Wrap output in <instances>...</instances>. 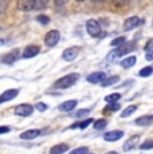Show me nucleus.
<instances>
[{
    "label": "nucleus",
    "instance_id": "obj_1",
    "mask_svg": "<svg viewBox=\"0 0 153 154\" xmlns=\"http://www.w3.org/2000/svg\"><path fill=\"white\" fill-rule=\"evenodd\" d=\"M134 48H136V44H134L133 42H126V43H123L122 46L117 47L114 51H111L110 55L108 56V59H109V60H114L116 58H120V56L126 55V54H129V52H132Z\"/></svg>",
    "mask_w": 153,
    "mask_h": 154
},
{
    "label": "nucleus",
    "instance_id": "obj_2",
    "mask_svg": "<svg viewBox=\"0 0 153 154\" xmlns=\"http://www.w3.org/2000/svg\"><path fill=\"white\" fill-rule=\"evenodd\" d=\"M78 79H79V74H76V72L67 74V75L62 76V78H59L55 82L54 87L55 88H69V87H71Z\"/></svg>",
    "mask_w": 153,
    "mask_h": 154
},
{
    "label": "nucleus",
    "instance_id": "obj_3",
    "mask_svg": "<svg viewBox=\"0 0 153 154\" xmlns=\"http://www.w3.org/2000/svg\"><path fill=\"white\" fill-rule=\"evenodd\" d=\"M59 39H61V32L58 29H51V31L47 32V35L45 38V43L48 47H52L59 42Z\"/></svg>",
    "mask_w": 153,
    "mask_h": 154
},
{
    "label": "nucleus",
    "instance_id": "obj_4",
    "mask_svg": "<svg viewBox=\"0 0 153 154\" xmlns=\"http://www.w3.org/2000/svg\"><path fill=\"white\" fill-rule=\"evenodd\" d=\"M86 29H87V32H89V35H92V36H99V34H101V26L94 19L87 20Z\"/></svg>",
    "mask_w": 153,
    "mask_h": 154
},
{
    "label": "nucleus",
    "instance_id": "obj_5",
    "mask_svg": "<svg viewBox=\"0 0 153 154\" xmlns=\"http://www.w3.org/2000/svg\"><path fill=\"white\" fill-rule=\"evenodd\" d=\"M34 112V106L31 105H19L15 107V114L19 115V117H28Z\"/></svg>",
    "mask_w": 153,
    "mask_h": 154
},
{
    "label": "nucleus",
    "instance_id": "obj_6",
    "mask_svg": "<svg viewBox=\"0 0 153 154\" xmlns=\"http://www.w3.org/2000/svg\"><path fill=\"white\" fill-rule=\"evenodd\" d=\"M122 137H123L122 130H111V131H108L104 134V140L108 142H116V141L121 140Z\"/></svg>",
    "mask_w": 153,
    "mask_h": 154
},
{
    "label": "nucleus",
    "instance_id": "obj_7",
    "mask_svg": "<svg viewBox=\"0 0 153 154\" xmlns=\"http://www.w3.org/2000/svg\"><path fill=\"white\" fill-rule=\"evenodd\" d=\"M144 20H140L137 16H132V17H128V19L125 20V23H123V29L125 31H130V29L136 28L137 26L142 24Z\"/></svg>",
    "mask_w": 153,
    "mask_h": 154
},
{
    "label": "nucleus",
    "instance_id": "obj_8",
    "mask_svg": "<svg viewBox=\"0 0 153 154\" xmlns=\"http://www.w3.org/2000/svg\"><path fill=\"white\" fill-rule=\"evenodd\" d=\"M78 52H79V48L78 47H70V48H66L62 54V58L64 59L66 62H71L78 56Z\"/></svg>",
    "mask_w": 153,
    "mask_h": 154
},
{
    "label": "nucleus",
    "instance_id": "obj_9",
    "mask_svg": "<svg viewBox=\"0 0 153 154\" xmlns=\"http://www.w3.org/2000/svg\"><path fill=\"white\" fill-rule=\"evenodd\" d=\"M17 94H19V91H17L16 88H10V90L4 91V93L0 95V105L4 103V102H8V100L15 99L17 97Z\"/></svg>",
    "mask_w": 153,
    "mask_h": 154
},
{
    "label": "nucleus",
    "instance_id": "obj_10",
    "mask_svg": "<svg viewBox=\"0 0 153 154\" xmlns=\"http://www.w3.org/2000/svg\"><path fill=\"white\" fill-rule=\"evenodd\" d=\"M17 7H19L20 11L27 12V11H31V10H34V8H36V0H20V2L17 3Z\"/></svg>",
    "mask_w": 153,
    "mask_h": 154
},
{
    "label": "nucleus",
    "instance_id": "obj_11",
    "mask_svg": "<svg viewBox=\"0 0 153 154\" xmlns=\"http://www.w3.org/2000/svg\"><path fill=\"white\" fill-rule=\"evenodd\" d=\"M105 79H106V74L102 71H97V72H93L87 76V82H90V83H102Z\"/></svg>",
    "mask_w": 153,
    "mask_h": 154
},
{
    "label": "nucleus",
    "instance_id": "obj_12",
    "mask_svg": "<svg viewBox=\"0 0 153 154\" xmlns=\"http://www.w3.org/2000/svg\"><path fill=\"white\" fill-rule=\"evenodd\" d=\"M17 58H19V51L15 50V51L10 52V54H5L2 58V62L4 64H12V63H15V62L17 60Z\"/></svg>",
    "mask_w": 153,
    "mask_h": 154
},
{
    "label": "nucleus",
    "instance_id": "obj_13",
    "mask_svg": "<svg viewBox=\"0 0 153 154\" xmlns=\"http://www.w3.org/2000/svg\"><path fill=\"white\" fill-rule=\"evenodd\" d=\"M39 54V47L38 46H27L24 48V51H23V58H34V56H36Z\"/></svg>",
    "mask_w": 153,
    "mask_h": 154
},
{
    "label": "nucleus",
    "instance_id": "obj_14",
    "mask_svg": "<svg viewBox=\"0 0 153 154\" xmlns=\"http://www.w3.org/2000/svg\"><path fill=\"white\" fill-rule=\"evenodd\" d=\"M38 135H40V130L31 129V130H27V131L22 133V134H20V140L30 141V140H34V138H36Z\"/></svg>",
    "mask_w": 153,
    "mask_h": 154
},
{
    "label": "nucleus",
    "instance_id": "obj_15",
    "mask_svg": "<svg viewBox=\"0 0 153 154\" xmlns=\"http://www.w3.org/2000/svg\"><path fill=\"white\" fill-rule=\"evenodd\" d=\"M76 107V100L75 99H71V100H66V102H63L62 105H59V110L61 111H64V112H69L71 110H74Z\"/></svg>",
    "mask_w": 153,
    "mask_h": 154
},
{
    "label": "nucleus",
    "instance_id": "obj_16",
    "mask_svg": "<svg viewBox=\"0 0 153 154\" xmlns=\"http://www.w3.org/2000/svg\"><path fill=\"white\" fill-rule=\"evenodd\" d=\"M136 125H138V126L153 125V117H152V115H144V117L137 118V119H136Z\"/></svg>",
    "mask_w": 153,
    "mask_h": 154
},
{
    "label": "nucleus",
    "instance_id": "obj_17",
    "mask_svg": "<svg viewBox=\"0 0 153 154\" xmlns=\"http://www.w3.org/2000/svg\"><path fill=\"white\" fill-rule=\"evenodd\" d=\"M69 150V145L67 143H59V145H55V146L51 147L50 150V154H63L64 152Z\"/></svg>",
    "mask_w": 153,
    "mask_h": 154
},
{
    "label": "nucleus",
    "instance_id": "obj_18",
    "mask_svg": "<svg viewBox=\"0 0 153 154\" xmlns=\"http://www.w3.org/2000/svg\"><path fill=\"white\" fill-rule=\"evenodd\" d=\"M137 142H138V135H134V137L129 138V140L126 141L125 143H123V150H125V152H129V150H133L134 147H136Z\"/></svg>",
    "mask_w": 153,
    "mask_h": 154
},
{
    "label": "nucleus",
    "instance_id": "obj_19",
    "mask_svg": "<svg viewBox=\"0 0 153 154\" xmlns=\"http://www.w3.org/2000/svg\"><path fill=\"white\" fill-rule=\"evenodd\" d=\"M136 62H137L136 56H128V58H125L121 62V66L123 67V69H129V67L134 66V64H136Z\"/></svg>",
    "mask_w": 153,
    "mask_h": 154
},
{
    "label": "nucleus",
    "instance_id": "obj_20",
    "mask_svg": "<svg viewBox=\"0 0 153 154\" xmlns=\"http://www.w3.org/2000/svg\"><path fill=\"white\" fill-rule=\"evenodd\" d=\"M120 81V76H117V75H113V76H109V78H106L104 82H102V87H109V86H113V85H116L117 82Z\"/></svg>",
    "mask_w": 153,
    "mask_h": 154
},
{
    "label": "nucleus",
    "instance_id": "obj_21",
    "mask_svg": "<svg viewBox=\"0 0 153 154\" xmlns=\"http://www.w3.org/2000/svg\"><path fill=\"white\" fill-rule=\"evenodd\" d=\"M90 123H93V119H92V118H87V119L82 121V122H78V123L71 125V126H70V129H75V127H79V129H86Z\"/></svg>",
    "mask_w": 153,
    "mask_h": 154
},
{
    "label": "nucleus",
    "instance_id": "obj_22",
    "mask_svg": "<svg viewBox=\"0 0 153 154\" xmlns=\"http://www.w3.org/2000/svg\"><path fill=\"white\" fill-rule=\"evenodd\" d=\"M137 110V106H134V105H132V106H128V107L125 109L122 112H121V118H126V117H129V115H132L134 111Z\"/></svg>",
    "mask_w": 153,
    "mask_h": 154
},
{
    "label": "nucleus",
    "instance_id": "obj_23",
    "mask_svg": "<svg viewBox=\"0 0 153 154\" xmlns=\"http://www.w3.org/2000/svg\"><path fill=\"white\" fill-rule=\"evenodd\" d=\"M153 74V67L148 66V67H144V69L140 70V72H138V75L142 76V78H146V76H151Z\"/></svg>",
    "mask_w": 153,
    "mask_h": 154
},
{
    "label": "nucleus",
    "instance_id": "obj_24",
    "mask_svg": "<svg viewBox=\"0 0 153 154\" xmlns=\"http://www.w3.org/2000/svg\"><path fill=\"white\" fill-rule=\"evenodd\" d=\"M121 98V95H120L118 93H114V94H109L108 97H105V100H106L108 103H117V100Z\"/></svg>",
    "mask_w": 153,
    "mask_h": 154
},
{
    "label": "nucleus",
    "instance_id": "obj_25",
    "mask_svg": "<svg viewBox=\"0 0 153 154\" xmlns=\"http://www.w3.org/2000/svg\"><path fill=\"white\" fill-rule=\"evenodd\" d=\"M108 126V121L106 119H98L94 122V129L95 130H102Z\"/></svg>",
    "mask_w": 153,
    "mask_h": 154
},
{
    "label": "nucleus",
    "instance_id": "obj_26",
    "mask_svg": "<svg viewBox=\"0 0 153 154\" xmlns=\"http://www.w3.org/2000/svg\"><path fill=\"white\" fill-rule=\"evenodd\" d=\"M123 43H126V38L125 36H118V38H116V39L111 40L110 44L113 47H120V46H122Z\"/></svg>",
    "mask_w": 153,
    "mask_h": 154
},
{
    "label": "nucleus",
    "instance_id": "obj_27",
    "mask_svg": "<svg viewBox=\"0 0 153 154\" xmlns=\"http://www.w3.org/2000/svg\"><path fill=\"white\" fill-rule=\"evenodd\" d=\"M120 107H121V106H120L118 103H109L106 107H105V112L106 111H117V110H120Z\"/></svg>",
    "mask_w": 153,
    "mask_h": 154
},
{
    "label": "nucleus",
    "instance_id": "obj_28",
    "mask_svg": "<svg viewBox=\"0 0 153 154\" xmlns=\"http://www.w3.org/2000/svg\"><path fill=\"white\" fill-rule=\"evenodd\" d=\"M90 111H92L90 109H82V110H78V111H76L75 117H76V118H83V117H86V115H89Z\"/></svg>",
    "mask_w": 153,
    "mask_h": 154
},
{
    "label": "nucleus",
    "instance_id": "obj_29",
    "mask_svg": "<svg viewBox=\"0 0 153 154\" xmlns=\"http://www.w3.org/2000/svg\"><path fill=\"white\" fill-rule=\"evenodd\" d=\"M36 20L39 23H42L43 26H47L50 23V17L46 16V15H39V16H36Z\"/></svg>",
    "mask_w": 153,
    "mask_h": 154
},
{
    "label": "nucleus",
    "instance_id": "obj_30",
    "mask_svg": "<svg viewBox=\"0 0 153 154\" xmlns=\"http://www.w3.org/2000/svg\"><path fill=\"white\" fill-rule=\"evenodd\" d=\"M69 154H89V149L87 147H78V149H75V150H73L71 153H69Z\"/></svg>",
    "mask_w": 153,
    "mask_h": 154
},
{
    "label": "nucleus",
    "instance_id": "obj_31",
    "mask_svg": "<svg viewBox=\"0 0 153 154\" xmlns=\"http://www.w3.org/2000/svg\"><path fill=\"white\" fill-rule=\"evenodd\" d=\"M141 149H142V150H148V149H152V147H153V141L152 140H146L145 142H144V143L142 145H141Z\"/></svg>",
    "mask_w": 153,
    "mask_h": 154
},
{
    "label": "nucleus",
    "instance_id": "obj_32",
    "mask_svg": "<svg viewBox=\"0 0 153 154\" xmlns=\"http://www.w3.org/2000/svg\"><path fill=\"white\" fill-rule=\"evenodd\" d=\"M47 107H48V106H47L46 103H42V102H39V103H36V105H35V109H36V110H39V111H46Z\"/></svg>",
    "mask_w": 153,
    "mask_h": 154
},
{
    "label": "nucleus",
    "instance_id": "obj_33",
    "mask_svg": "<svg viewBox=\"0 0 153 154\" xmlns=\"http://www.w3.org/2000/svg\"><path fill=\"white\" fill-rule=\"evenodd\" d=\"M151 48H153V39H151V40H148V43L145 44V46H144V50H145V51H151Z\"/></svg>",
    "mask_w": 153,
    "mask_h": 154
},
{
    "label": "nucleus",
    "instance_id": "obj_34",
    "mask_svg": "<svg viewBox=\"0 0 153 154\" xmlns=\"http://www.w3.org/2000/svg\"><path fill=\"white\" fill-rule=\"evenodd\" d=\"M11 127L10 126H0V134H5V133H10Z\"/></svg>",
    "mask_w": 153,
    "mask_h": 154
},
{
    "label": "nucleus",
    "instance_id": "obj_35",
    "mask_svg": "<svg viewBox=\"0 0 153 154\" xmlns=\"http://www.w3.org/2000/svg\"><path fill=\"white\" fill-rule=\"evenodd\" d=\"M5 8H7V2H3V0H0V14L4 12Z\"/></svg>",
    "mask_w": 153,
    "mask_h": 154
},
{
    "label": "nucleus",
    "instance_id": "obj_36",
    "mask_svg": "<svg viewBox=\"0 0 153 154\" xmlns=\"http://www.w3.org/2000/svg\"><path fill=\"white\" fill-rule=\"evenodd\" d=\"M145 59H146V60H153V50H152V51H149V52H146Z\"/></svg>",
    "mask_w": 153,
    "mask_h": 154
},
{
    "label": "nucleus",
    "instance_id": "obj_37",
    "mask_svg": "<svg viewBox=\"0 0 153 154\" xmlns=\"http://www.w3.org/2000/svg\"><path fill=\"white\" fill-rule=\"evenodd\" d=\"M106 154H118L117 152H109V153H106Z\"/></svg>",
    "mask_w": 153,
    "mask_h": 154
},
{
    "label": "nucleus",
    "instance_id": "obj_38",
    "mask_svg": "<svg viewBox=\"0 0 153 154\" xmlns=\"http://www.w3.org/2000/svg\"><path fill=\"white\" fill-rule=\"evenodd\" d=\"M3 44H4V40H3V39H0V46H3Z\"/></svg>",
    "mask_w": 153,
    "mask_h": 154
}]
</instances>
